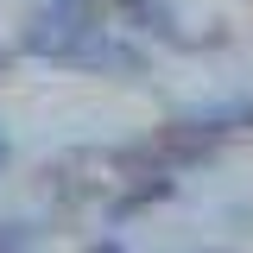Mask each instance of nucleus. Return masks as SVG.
I'll return each mask as SVG.
<instances>
[{
	"label": "nucleus",
	"mask_w": 253,
	"mask_h": 253,
	"mask_svg": "<svg viewBox=\"0 0 253 253\" xmlns=\"http://www.w3.org/2000/svg\"><path fill=\"white\" fill-rule=\"evenodd\" d=\"M26 51L51 63H95V70H133V51L114 44L108 32L83 13H44L26 26Z\"/></svg>",
	"instance_id": "f257e3e1"
},
{
	"label": "nucleus",
	"mask_w": 253,
	"mask_h": 253,
	"mask_svg": "<svg viewBox=\"0 0 253 253\" xmlns=\"http://www.w3.org/2000/svg\"><path fill=\"white\" fill-rule=\"evenodd\" d=\"M108 6H114V13H126V19H133V26H152V32H165V38H171V6H165V0H108Z\"/></svg>",
	"instance_id": "f03ea898"
},
{
	"label": "nucleus",
	"mask_w": 253,
	"mask_h": 253,
	"mask_svg": "<svg viewBox=\"0 0 253 253\" xmlns=\"http://www.w3.org/2000/svg\"><path fill=\"white\" fill-rule=\"evenodd\" d=\"M0 253H32V234L19 221H0Z\"/></svg>",
	"instance_id": "7ed1b4c3"
},
{
	"label": "nucleus",
	"mask_w": 253,
	"mask_h": 253,
	"mask_svg": "<svg viewBox=\"0 0 253 253\" xmlns=\"http://www.w3.org/2000/svg\"><path fill=\"white\" fill-rule=\"evenodd\" d=\"M95 253H121V241H101V247H95Z\"/></svg>",
	"instance_id": "20e7f679"
},
{
	"label": "nucleus",
	"mask_w": 253,
	"mask_h": 253,
	"mask_svg": "<svg viewBox=\"0 0 253 253\" xmlns=\"http://www.w3.org/2000/svg\"><path fill=\"white\" fill-rule=\"evenodd\" d=\"M0 70H6V57H0Z\"/></svg>",
	"instance_id": "39448f33"
}]
</instances>
